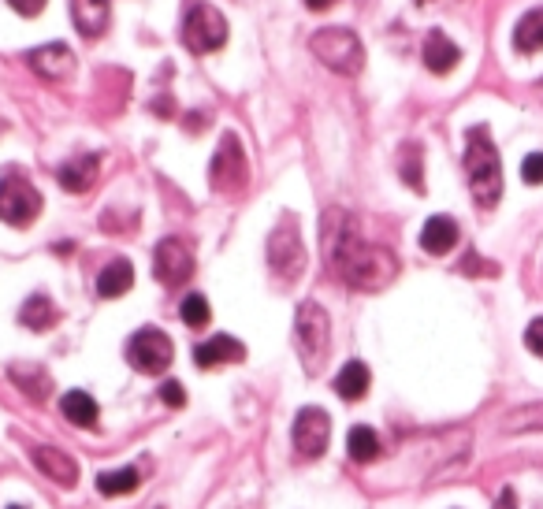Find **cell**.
<instances>
[{
  "label": "cell",
  "mask_w": 543,
  "mask_h": 509,
  "mask_svg": "<svg viewBox=\"0 0 543 509\" xmlns=\"http://www.w3.org/2000/svg\"><path fill=\"white\" fill-rule=\"evenodd\" d=\"M458 60H462V49H458L443 30H432V34L424 38V67H428L432 75H447V71H454Z\"/></svg>",
  "instance_id": "2e32d148"
},
{
  "label": "cell",
  "mask_w": 543,
  "mask_h": 509,
  "mask_svg": "<svg viewBox=\"0 0 543 509\" xmlns=\"http://www.w3.org/2000/svg\"><path fill=\"white\" fill-rule=\"evenodd\" d=\"M309 49L317 56L324 67H332L339 75H361V67H365V45L354 30L346 27H328V30H317L313 38H309Z\"/></svg>",
  "instance_id": "277c9868"
},
{
  "label": "cell",
  "mask_w": 543,
  "mask_h": 509,
  "mask_svg": "<svg viewBox=\"0 0 543 509\" xmlns=\"http://www.w3.org/2000/svg\"><path fill=\"white\" fill-rule=\"evenodd\" d=\"M27 64L34 67V75L56 82V79H67V75L75 71V56H71V49H67L64 41H53V45L34 49V53L27 56Z\"/></svg>",
  "instance_id": "7c38bea8"
},
{
  "label": "cell",
  "mask_w": 543,
  "mask_h": 509,
  "mask_svg": "<svg viewBox=\"0 0 543 509\" xmlns=\"http://www.w3.org/2000/svg\"><path fill=\"white\" fill-rule=\"evenodd\" d=\"M465 179H469L473 201L480 209L499 205V197H503V164H499V149H495L484 127H473L465 134Z\"/></svg>",
  "instance_id": "7a4b0ae2"
},
{
  "label": "cell",
  "mask_w": 543,
  "mask_h": 509,
  "mask_svg": "<svg viewBox=\"0 0 543 509\" xmlns=\"http://www.w3.org/2000/svg\"><path fill=\"white\" fill-rule=\"evenodd\" d=\"M294 342H298V357L309 376H317L320 365L328 361L332 350V320L324 313V305L317 301H302L298 316H294Z\"/></svg>",
  "instance_id": "3957f363"
},
{
  "label": "cell",
  "mask_w": 543,
  "mask_h": 509,
  "mask_svg": "<svg viewBox=\"0 0 543 509\" xmlns=\"http://www.w3.org/2000/svg\"><path fill=\"white\" fill-rule=\"evenodd\" d=\"M56 179H60V186H64V190H71V194H82V190H90L93 179H97V157L67 160L64 168L56 171Z\"/></svg>",
  "instance_id": "44dd1931"
},
{
  "label": "cell",
  "mask_w": 543,
  "mask_h": 509,
  "mask_svg": "<svg viewBox=\"0 0 543 509\" xmlns=\"http://www.w3.org/2000/svg\"><path fill=\"white\" fill-rule=\"evenodd\" d=\"M131 287H134V268L131 261H123V257L108 261L105 268H101V275H97V294H101V298H123Z\"/></svg>",
  "instance_id": "d6986e66"
},
{
  "label": "cell",
  "mask_w": 543,
  "mask_h": 509,
  "mask_svg": "<svg viewBox=\"0 0 543 509\" xmlns=\"http://www.w3.org/2000/svg\"><path fill=\"white\" fill-rule=\"evenodd\" d=\"M495 509H517V495L510 491V487H503V491H499V498H495Z\"/></svg>",
  "instance_id": "e575fe53"
},
{
  "label": "cell",
  "mask_w": 543,
  "mask_h": 509,
  "mask_svg": "<svg viewBox=\"0 0 543 509\" xmlns=\"http://www.w3.org/2000/svg\"><path fill=\"white\" fill-rule=\"evenodd\" d=\"M41 216L38 186L27 183L23 175H4L0 179V220L8 227H30Z\"/></svg>",
  "instance_id": "ba28073f"
},
{
  "label": "cell",
  "mask_w": 543,
  "mask_h": 509,
  "mask_svg": "<svg viewBox=\"0 0 543 509\" xmlns=\"http://www.w3.org/2000/svg\"><path fill=\"white\" fill-rule=\"evenodd\" d=\"M521 179L529 186L543 183V153H529V157H525V164H521Z\"/></svg>",
  "instance_id": "f546056e"
},
{
  "label": "cell",
  "mask_w": 543,
  "mask_h": 509,
  "mask_svg": "<svg viewBox=\"0 0 543 509\" xmlns=\"http://www.w3.org/2000/svg\"><path fill=\"white\" fill-rule=\"evenodd\" d=\"M172 357H175V346L160 327H142V331H134L131 342H127V361H131L134 372L164 376L168 365H172Z\"/></svg>",
  "instance_id": "8992f818"
},
{
  "label": "cell",
  "mask_w": 543,
  "mask_h": 509,
  "mask_svg": "<svg viewBox=\"0 0 543 509\" xmlns=\"http://www.w3.org/2000/svg\"><path fill=\"white\" fill-rule=\"evenodd\" d=\"M514 49L517 53H540L543 49V8H532L521 15L514 27Z\"/></svg>",
  "instance_id": "7402d4cb"
},
{
  "label": "cell",
  "mask_w": 543,
  "mask_h": 509,
  "mask_svg": "<svg viewBox=\"0 0 543 509\" xmlns=\"http://www.w3.org/2000/svg\"><path fill=\"white\" fill-rule=\"evenodd\" d=\"M250 179V168H246V153H242V142L235 134H224L216 153H212L209 164V183L216 194H239Z\"/></svg>",
  "instance_id": "52a82bcc"
},
{
  "label": "cell",
  "mask_w": 543,
  "mask_h": 509,
  "mask_svg": "<svg viewBox=\"0 0 543 509\" xmlns=\"http://www.w3.org/2000/svg\"><path fill=\"white\" fill-rule=\"evenodd\" d=\"M268 268L279 275V279H298L305 272V246H302V231H298V220H279L276 231L268 235Z\"/></svg>",
  "instance_id": "5b68a950"
},
{
  "label": "cell",
  "mask_w": 543,
  "mask_h": 509,
  "mask_svg": "<svg viewBox=\"0 0 543 509\" xmlns=\"http://www.w3.org/2000/svg\"><path fill=\"white\" fill-rule=\"evenodd\" d=\"M458 246V223L451 216H432V220L421 227V249L432 253V257H443Z\"/></svg>",
  "instance_id": "e0dca14e"
},
{
  "label": "cell",
  "mask_w": 543,
  "mask_h": 509,
  "mask_svg": "<svg viewBox=\"0 0 543 509\" xmlns=\"http://www.w3.org/2000/svg\"><path fill=\"white\" fill-rule=\"evenodd\" d=\"M30 457H34V465H38L49 480L64 483V487H75V483H79V465H75V457L64 454L60 446H38Z\"/></svg>",
  "instance_id": "5bb4252c"
},
{
  "label": "cell",
  "mask_w": 543,
  "mask_h": 509,
  "mask_svg": "<svg viewBox=\"0 0 543 509\" xmlns=\"http://www.w3.org/2000/svg\"><path fill=\"white\" fill-rule=\"evenodd\" d=\"M503 431L506 435H525V431H543V402L521 405L514 413L503 417Z\"/></svg>",
  "instance_id": "484cf974"
},
{
  "label": "cell",
  "mask_w": 543,
  "mask_h": 509,
  "mask_svg": "<svg viewBox=\"0 0 543 509\" xmlns=\"http://www.w3.org/2000/svg\"><path fill=\"white\" fill-rule=\"evenodd\" d=\"M179 316H183L186 327H205L212 320V309L209 301H205V294H186L183 305H179Z\"/></svg>",
  "instance_id": "83f0119b"
},
{
  "label": "cell",
  "mask_w": 543,
  "mask_h": 509,
  "mask_svg": "<svg viewBox=\"0 0 543 509\" xmlns=\"http://www.w3.org/2000/svg\"><path fill=\"white\" fill-rule=\"evenodd\" d=\"M8 509H23V506H8Z\"/></svg>",
  "instance_id": "8d00e7d4"
},
{
  "label": "cell",
  "mask_w": 543,
  "mask_h": 509,
  "mask_svg": "<svg viewBox=\"0 0 543 509\" xmlns=\"http://www.w3.org/2000/svg\"><path fill=\"white\" fill-rule=\"evenodd\" d=\"M8 376H12V383L19 387V391H27L34 402H45L49 398V372L41 365H12L8 368Z\"/></svg>",
  "instance_id": "cb8c5ba5"
},
{
  "label": "cell",
  "mask_w": 543,
  "mask_h": 509,
  "mask_svg": "<svg viewBox=\"0 0 543 509\" xmlns=\"http://www.w3.org/2000/svg\"><path fill=\"white\" fill-rule=\"evenodd\" d=\"M60 413H64L75 428H97V417H101L93 394H86V391H67L64 398H60Z\"/></svg>",
  "instance_id": "ffe728a7"
},
{
  "label": "cell",
  "mask_w": 543,
  "mask_h": 509,
  "mask_svg": "<svg viewBox=\"0 0 543 509\" xmlns=\"http://www.w3.org/2000/svg\"><path fill=\"white\" fill-rule=\"evenodd\" d=\"M246 357V346L239 339H231V335H212L205 339L201 346H194V361L198 368H220V365H235Z\"/></svg>",
  "instance_id": "4fadbf2b"
},
{
  "label": "cell",
  "mask_w": 543,
  "mask_h": 509,
  "mask_svg": "<svg viewBox=\"0 0 543 509\" xmlns=\"http://www.w3.org/2000/svg\"><path fill=\"white\" fill-rule=\"evenodd\" d=\"M369 365L365 361H346L343 368H339V376H335V394L339 398H346V402H361L365 394H369Z\"/></svg>",
  "instance_id": "ac0fdd59"
},
{
  "label": "cell",
  "mask_w": 543,
  "mask_h": 509,
  "mask_svg": "<svg viewBox=\"0 0 543 509\" xmlns=\"http://www.w3.org/2000/svg\"><path fill=\"white\" fill-rule=\"evenodd\" d=\"M97 491L105 498H123L138 491V469H116V472H101L97 476Z\"/></svg>",
  "instance_id": "4316f807"
},
{
  "label": "cell",
  "mask_w": 543,
  "mask_h": 509,
  "mask_svg": "<svg viewBox=\"0 0 543 509\" xmlns=\"http://www.w3.org/2000/svg\"><path fill=\"white\" fill-rule=\"evenodd\" d=\"M417 4H428V0H417Z\"/></svg>",
  "instance_id": "74e56055"
},
{
  "label": "cell",
  "mask_w": 543,
  "mask_h": 509,
  "mask_svg": "<svg viewBox=\"0 0 543 509\" xmlns=\"http://www.w3.org/2000/svg\"><path fill=\"white\" fill-rule=\"evenodd\" d=\"M525 346H529L536 357H543V316H536V320L525 327Z\"/></svg>",
  "instance_id": "1f68e13d"
},
{
  "label": "cell",
  "mask_w": 543,
  "mask_h": 509,
  "mask_svg": "<svg viewBox=\"0 0 543 509\" xmlns=\"http://www.w3.org/2000/svg\"><path fill=\"white\" fill-rule=\"evenodd\" d=\"M71 19L82 38H101L112 19V4L108 0H71Z\"/></svg>",
  "instance_id": "9a60e30c"
},
{
  "label": "cell",
  "mask_w": 543,
  "mask_h": 509,
  "mask_svg": "<svg viewBox=\"0 0 543 509\" xmlns=\"http://www.w3.org/2000/svg\"><path fill=\"white\" fill-rule=\"evenodd\" d=\"M8 4H12V8H15L19 15H27V19H30V15H41V12H45V0H8Z\"/></svg>",
  "instance_id": "d6a6232c"
},
{
  "label": "cell",
  "mask_w": 543,
  "mask_h": 509,
  "mask_svg": "<svg viewBox=\"0 0 543 509\" xmlns=\"http://www.w3.org/2000/svg\"><path fill=\"white\" fill-rule=\"evenodd\" d=\"M294 454L302 457V461H313L328 450V439H332V417L317 409V405H305L302 413L294 417Z\"/></svg>",
  "instance_id": "30bf717a"
},
{
  "label": "cell",
  "mask_w": 543,
  "mask_h": 509,
  "mask_svg": "<svg viewBox=\"0 0 543 509\" xmlns=\"http://www.w3.org/2000/svg\"><path fill=\"white\" fill-rule=\"evenodd\" d=\"M346 454H350V461H358V465H369L380 454V435L369 424H354L350 435H346Z\"/></svg>",
  "instance_id": "603a6c76"
},
{
  "label": "cell",
  "mask_w": 543,
  "mask_h": 509,
  "mask_svg": "<svg viewBox=\"0 0 543 509\" xmlns=\"http://www.w3.org/2000/svg\"><path fill=\"white\" fill-rule=\"evenodd\" d=\"M227 41V19L212 4H194L183 19V45L190 53H216Z\"/></svg>",
  "instance_id": "9c48e42d"
},
{
  "label": "cell",
  "mask_w": 543,
  "mask_h": 509,
  "mask_svg": "<svg viewBox=\"0 0 543 509\" xmlns=\"http://www.w3.org/2000/svg\"><path fill=\"white\" fill-rule=\"evenodd\" d=\"M320 242L328 253L332 272L354 290H384L398 275L395 253L365 242L354 216L343 209H328L320 220Z\"/></svg>",
  "instance_id": "6da1fadb"
},
{
  "label": "cell",
  "mask_w": 543,
  "mask_h": 509,
  "mask_svg": "<svg viewBox=\"0 0 543 509\" xmlns=\"http://www.w3.org/2000/svg\"><path fill=\"white\" fill-rule=\"evenodd\" d=\"M19 324H27L30 331H49L56 324V305L45 294L27 298V305L19 309Z\"/></svg>",
  "instance_id": "d4e9b609"
},
{
  "label": "cell",
  "mask_w": 543,
  "mask_h": 509,
  "mask_svg": "<svg viewBox=\"0 0 543 509\" xmlns=\"http://www.w3.org/2000/svg\"><path fill=\"white\" fill-rule=\"evenodd\" d=\"M153 275L164 287H183L186 279L194 275V253H190L183 238H164L153 249Z\"/></svg>",
  "instance_id": "8fae6325"
},
{
  "label": "cell",
  "mask_w": 543,
  "mask_h": 509,
  "mask_svg": "<svg viewBox=\"0 0 543 509\" xmlns=\"http://www.w3.org/2000/svg\"><path fill=\"white\" fill-rule=\"evenodd\" d=\"M160 402H164V405H172V409H183V405H186V391H183V383H175V379H168V383L160 387Z\"/></svg>",
  "instance_id": "4dcf8cb0"
},
{
  "label": "cell",
  "mask_w": 543,
  "mask_h": 509,
  "mask_svg": "<svg viewBox=\"0 0 543 509\" xmlns=\"http://www.w3.org/2000/svg\"><path fill=\"white\" fill-rule=\"evenodd\" d=\"M462 272H484V275H495L499 268H495V264H484V261L477 257V253H469V257H465V264H462Z\"/></svg>",
  "instance_id": "836d02e7"
},
{
  "label": "cell",
  "mask_w": 543,
  "mask_h": 509,
  "mask_svg": "<svg viewBox=\"0 0 543 509\" xmlns=\"http://www.w3.org/2000/svg\"><path fill=\"white\" fill-rule=\"evenodd\" d=\"M402 179H406V186H413L417 194L424 190V179H421V145H406L402 149Z\"/></svg>",
  "instance_id": "f1b7e54d"
},
{
  "label": "cell",
  "mask_w": 543,
  "mask_h": 509,
  "mask_svg": "<svg viewBox=\"0 0 543 509\" xmlns=\"http://www.w3.org/2000/svg\"><path fill=\"white\" fill-rule=\"evenodd\" d=\"M332 4L335 0H305V8H309V12H328Z\"/></svg>",
  "instance_id": "d590c367"
}]
</instances>
